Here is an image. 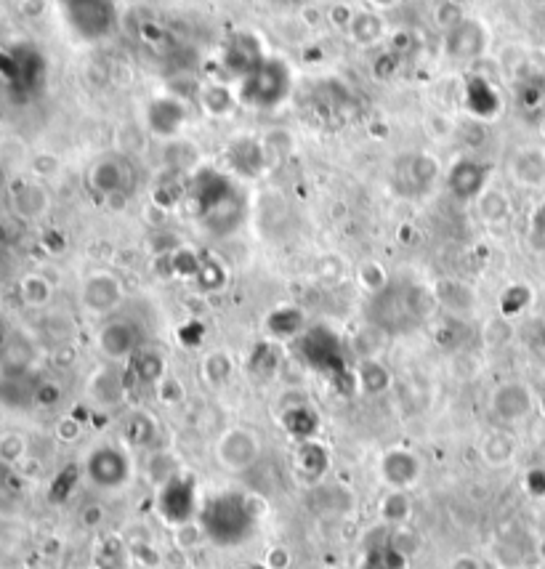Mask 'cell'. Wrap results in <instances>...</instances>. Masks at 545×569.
<instances>
[{"instance_id":"obj_1","label":"cell","mask_w":545,"mask_h":569,"mask_svg":"<svg viewBox=\"0 0 545 569\" xmlns=\"http://www.w3.org/2000/svg\"><path fill=\"white\" fill-rule=\"evenodd\" d=\"M258 516L261 511L253 508L250 495L224 490L203 500L197 524H200L205 540L216 548H237L245 546L256 535Z\"/></svg>"},{"instance_id":"obj_2","label":"cell","mask_w":545,"mask_h":569,"mask_svg":"<svg viewBox=\"0 0 545 569\" xmlns=\"http://www.w3.org/2000/svg\"><path fill=\"white\" fill-rule=\"evenodd\" d=\"M133 458L123 445L104 442L88 450L83 460V476L91 487L102 492H123L133 482Z\"/></svg>"},{"instance_id":"obj_3","label":"cell","mask_w":545,"mask_h":569,"mask_svg":"<svg viewBox=\"0 0 545 569\" xmlns=\"http://www.w3.org/2000/svg\"><path fill=\"white\" fill-rule=\"evenodd\" d=\"M200 506H203V500L197 498V482L184 471L155 490L157 516L173 530L197 522Z\"/></svg>"},{"instance_id":"obj_4","label":"cell","mask_w":545,"mask_h":569,"mask_svg":"<svg viewBox=\"0 0 545 569\" xmlns=\"http://www.w3.org/2000/svg\"><path fill=\"white\" fill-rule=\"evenodd\" d=\"M261 450H264V445H261V437L256 431L245 429V426H232L216 439L213 455L226 474H248L250 468L261 460Z\"/></svg>"},{"instance_id":"obj_5","label":"cell","mask_w":545,"mask_h":569,"mask_svg":"<svg viewBox=\"0 0 545 569\" xmlns=\"http://www.w3.org/2000/svg\"><path fill=\"white\" fill-rule=\"evenodd\" d=\"M288 86V70L280 62H258L245 75L242 99L248 104H256V107H274V104H280L285 99Z\"/></svg>"},{"instance_id":"obj_6","label":"cell","mask_w":545,"mask_h":569,"mask_svg":"<svg viewBox=\"0 0 545 569\" xmlns=\"http://www.w3.org/2000/svg\"><path fill=\"white\" fill-rule=\"evenodd\" d=\"M123 285L115 274L94 272L80 285V306L94 317H112L123 304Z\"/></svg>"},{"instance_id":"obj_7","label":"cell","mask_w":545,"mask_h":569,"mask_svg":"<svg viewBox=\"0 0 545 569\" xmlns=\"http://www.w3.org/2000/svg\"><path fill=\"white\" fill-rule=\"evenodd\" d=\"M96 346L109 362H123L131 359L141 346V330L139 325L128 317H107L99 333H96Z\"/></svg>"},{"instance_id":"obj_8","label":"cell","mask_w":545,"mask_h":569,"mask_svg":"<svg viewBox=\"0 0 545 569\" xmlns=\"http://www.w3.org/2000/svg\"><path fill=\"white\" fill-rule=\"evenodd\" d=\"M64 14L70 19L72 30L86 40L104 38L115 19L109 0H64Z\"/></svg>"},{"instance_id":"obj_9","label":"cell","mask_w":545,"mask_h":569,"mask_svg":"<svg viewBox=\"0 0 545 569\" xmlns=\"http://www.w3.org/2000/svg\"><path fill=\"white\" fill-rule=\"evenodd\" d=\"M423 476V463L413 450L405 447H391L378 458V479L383 490H407L418 484Z\"/></svg>"},{"instance_id":"obj_10","label":"cell","mask_w":545,"mask_h":569,"mask_svg":"<svg viewBox=\"0 0 545 569\" xmlns=\"http://www.w3.org/2000/svg\"><path fill=\"white\" fill-rule=\"evenodd\" d=\"M535 399L532 391L519 381L500 383L498 389L490 394V410L492 415L503 423H519L532 413Z\"/></svg>"},{"instance_id":"obj_11","label":"cell","mask_w":545,"mask_h":569,"mask_svg":"<svg viewBox=\"0 0 545 569\" xmlns=\"http://www.w3.org/2000/svg\"><path fill=\"white\" fill-rule=\"evenodd\" d=\"M48 208H51V195L38 179L19 181L11 192V213L24 224L40 221L48 213Z\"/></svg>"},{"instance_id":"obj_12","label":"cell","mask_w":545,"mask_h":569,"mask_svg":"<svg viewBox=\"0 0 545 569\" xmlns=\"http://www.w3.org/2000/svg\"><path fill=\"white\" fill-rule=\"evenodd\" d=\"M133 184V168L125 157L107 155L91 168V187L99 195L115 197Z\"/></svg>"},{"instance_id":"obj_13","label":"cell","mask_w":545,"mask_h":569,"mask_svg":"<svg viewBox=\"0 0 545 569\" xmlns=\"http://www.w3.org/2000/svg\"><path fill=\"white\" fill-rule=\"evenodd\" d=\"M35 405V383L22 370H3L0 373V407L11 413H22Z\"/></svg>"},{"instance_id":"obj_14","label":"cell","mask_w":545,"mask_h":569,"mask_svg":"<svg viewBox=\"0 0 545 569\" xmlns=\"http://www.w3.org/2000/svg\"><path fill=\"white\" fill-rule=\"evenodd\" d=\"M88 394H91V399H94L96 405L102 407L120 405L125 397L123 375L117 373L115 367H102V370H96V373L91 375V381H88Z\"/></svg>"},{"instance_id":"obj_15","label":"cell","mask_w":545,"mask_h":569,"mask_svg":"<svg viewBox=\"0 0 545 569\" xmlns=\"http://www.w3.org/2000/svg\"><path fill=\"white\" fill-rule=\"evenodd\" d=\"M378 516L389 530L405 527L407 519L413 516V498L407 490H383L378 498Z\"/></svg>"},{"instance_id":"obj_16","label":"cell","mask_w":545,"mask_h":569,"mask_svg":"<svg viewBox=\"0 0 545 569\" xmlns=\"http://www.w3.org/2000/svg\"><path fill=\"white\" fill-rule=\"evenodd\" d=\"M490 168L482 163H474V160H463L452 168L450 173V189L458 197H474L484 189V179H487Z\"/></svg>"},{"instance_id":"obj_17","label":"cell","mask_w":545,"mask_h":569,"mask_svg":"<svg viewBox=\"0 0 545 569\" xmlns=\"http://www.w3.org/2000/svg\"><path fill=\"white\" fill-rule=\"evenodd\" d=\"M479 453H482V460L490 468H506L516 455V439L506 431H492L482 439Z\"/></svg>"},{"instance_id":"obj_18","label":"cell","mask_w":545,"mask_h":569,"mask_svg":"<svg viewBox=\"0 0 545 569\" xmlns=\"http://www.w3.org/2000/svg\"><path fill=\"white\" fill-rule=\"evenodd\" d=\"M327 466H330V458H327V453L322 450L314 439H309V442H301L296 450V455H293V468H296L298 474L306 476V479H322V474L327 471Z\"/></svg>"},{"instance_id":"obj_19","label":"cell","mask_w":545,"mask_h":569,"mask_svg":"<svg viewBox=\"0 0 545 569\" xmlns=\"http://www.w3.org/2000/svg\"><path fill=\"white\" fill-rule=\"evenodd\" d=\"M51 296H54V288H51V282L43 274H24L22 282H19V298L30 309L48 306L51 304Z\"/></svg>"},{"instance_id":"obj_20","label":"cell","mask_w":545,"mask_h":569,"mask_svg":"<svg viewBox=\"0 0 545 569\" xmlns=\"http://www.w3.org/2000/svg\"><path fill=\"white\" fill-rule=\"evenodd\" d=\"M285 429L290 431V437H296L298 442H309L320 429V418L309 410V407H293L290 413H285Z\"/></svg>"},{"instance_id":"obj_21","label":"cell","mask_w":545,"mask_h":569,"mask_svg":"<svg viewBox=\"0 0 545 569\" xmlns=\"http://www.w3.org/2000/svg\"><path fill=\"white\" fill-rule=\"evenodd\" d=\"M357 383L367 394H381V391L389 389L391 375L378 359H365L357 370Z\"/></svg>"},{"instance_id":"obj_22","label":"cell","mask_w":545,"mask_h":569,"mask_svg":"<svg viewBox=\"0 0 545 569\" xmlns=\"http://www.w3.org/2000/svg\"><path fill=\"white\" fill-rule=\"evenodd\" d=\"M516 176L524 184H543L545 181V155L538 149H527L516 157Z\"/></svg>"},{"instance_id":"obj_23","label":"cell","mask_w":545,"mask_h":569,"mask_svg":"<svg viewBox=\"0 0 545 569\" xmlns=\"http://www.w3.org/2000/svg\"><path fill=\"white\" fill-rule=\"evenodd\" d=\"M181 474V466L179 460L173 458L171 453H152L149 455V466H147V476L149 482L157 487H163L165 482H171L173 476Z\"/></svg>"},{"instance_id":"obj_24","label":"cell","mask_w":545,"mask_h":569,"mask_svg":"<svg viewBox=\"0 0 545 569\" xmlns=\"http://www.w3.org/2000/svg\"><path fill=\"white\" fill-rule=\"evenodd\" d=\"M27 458V439L22 434H14V431H8L0 437V463L8 468L19 466L22 460Z\"/></svg>"},{"instance_id":"obj_25","label":"cell","mask_w":545,"mask_h":569,"mask_svg":"<svg viewBox=\"0 0 545 569\" xmlns=\"http://www.w3.org/2000/svg\"><path fill=\"white\" fill-rule=\"evenodd\" d=\"M125 437L131 445L147 447L155 439V423L149 415H133L131 421L125 423Z\"/></svg>"},{"instance_id":"obj_26","label":"cell","mask_w":545,"mask_h":569,"mask_svg":"<svg viewBox=\"0 0 545 569\" xmlns=\"http://www.w3.org/2000/svg\"><path fill=\"white\" fill-rule=\"evenodd\" d=\"M229 373H232V362H229L226 354H221V351H216V354L205 359V375H208V381L224 383L226 378H229Z\"/></svg>"},{"instance_id":"obj_27","label":"cell","mask_w":545,"mask_h":569,"mask_svg":"<svg viewBox=\"0 0 545 569\" xmlns=\"http://www.w3.org/2000/svg\"><path fill=\"white\" fill-rule=\"evenodd\" d=\"M62 399V389L51 381L35 383V405L38 407H54Z\"/></svg>"},{"instance_id":"obj_28","label":"cell","mask_w":545,"mask_h":569,"mask_svg":"<svg viewBox=\"0 0 545 569\" xmlns=\"http://www.w3.org/2000/svg\"><path fill=\"white\" fill-rule=\"evenodd\" d=\"M450 569H484V567L474 554H458V556H452Z\"/></svg>"},{"instance_id":"obj_29","label":"cell","mask_w":545,"mask_h":569,"mask_svg":"<svg viewBox=\"0 0 545 569\" xmlns=\"http://www.w3.org/2000/svg\"><path fill=\"white\" fill-rule=\"evenodd\" d=\"M56 431H59V437L62 439H75V434H78V423L72 421V418H64Z\"/></svg>"},{"instance_id":"obj_30","label":"cell","mask_w":545,"mask_h":569,"mask_svg":"<svg viewBox=\"0 0 545 569\" xmlns=\"http://www.w3.org/2000/svg\"><path fill=\"white\" fill-rule=\"evenodd\" d=\"M540 556H543V559H545V543H543V546H540Z\"/></svg>"}]
</instances>
